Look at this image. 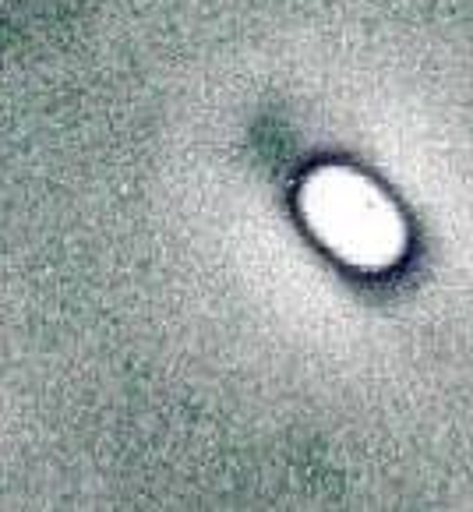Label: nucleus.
I'll return each instance as SVG.
<instances>
[{
  "mask_svg": "<svg viewBox=\"0 0 473 512\" xmlns=\"http://www.w3.org/2000/svg\"><path fill=\"white\" fill-rule=\"evenodd\" d=\"M301 216L332 255L357 269H389L406 251L399 209L350 166H322L301 184Z\"/></svg>",
  "mask_w": 473,
  "mask_h": 512,
  "instance_id": "f257e3e1",
  "label": "nucleus"
}]
</instances>
